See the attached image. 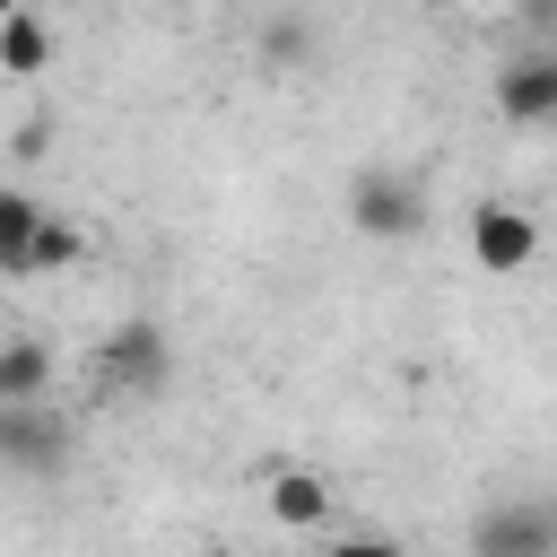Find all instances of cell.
Wrapping results in <instances>:
<instances>
[{
	"instance_id": "6da1fadb",
	"label": "cell",
	"mask_w": 557,
	"mask_h": 557,
	"mask_svg": "<svg viewBox=\"0 0 557 557\" xmlns=\"http://www.w3.org/2000/svg\"><path fill=\"white\" fill-rule=\"evenodd\" d=\"M348 226L374 244H409L426 226V183L409 165H357L348 174Z\"/></svg>"
},
{
	"instance_id": "7a4b0ae2",
	"label": "cell",
	"mask_w": 557,
	"mask_h": 557,
	"mask_svg": "<svg viewBox=\"0 0 557 557\" xmlns=\"http://www.w3.org/2000/svg\"><path fill=\"white\" fill-rule=\"evenodd\" d=\"M70 453H78V435H70V418H61L52 400H0V470H17V479H61Z\"/></svg>"
},
{
	"instance_id": "3957f363",
	"label": "cell",
	"mask_w": 557,
	"mask_h": 557,
	"mask_svg": "<svg viewBox=\"0 0 557 557\" xmlns=\"http://www.w3.org/2000/svg\"><path fill=\"white\" fill-rule=\"evenodd\" d=\"M487 96H496V122L548 131V122H557V44H522L513 61H496Z\"/></svg>"
},
{
	"instance_id": "277c9868",
	"label": "cell",
	"mask_w": 557,
	"mask_h": 557,
	"mask_svg": "<svg viewBox=\"0 0 557 557\" xmlns=\"http://www.w3.org/2000/svg\"><path fill=\"white\" fill-rule=\"evenodd\" d=\"M96 374H104L113 392H157V383L174 374V339H165V322H148V313L113 322V331L96 339Z\"/></svg>"
},
{
	"instance_id": "5b68a950",
	"label": "cell",
	"mask_w": 557,
	"mask_h": 557,
	"mask_svg": "<svg viewBox=\"0 0 557 557\" xmlns=\"http://www.w3.org/2000/svg\"><path fill=\"white\" fill-rule=\"evenodd\" d=\"M470 261H479L487 278L531 270V261H540V226H531V209H513V200H479V209H470Z\"/></svg>"
},
{
	"instance_id": "8992f818",
	"label": "cell",
	"mask_w": 557,
	"mask_h": 557,
	"mask_svg": "<svg viewBox=\"0 0 557 557\" xmlns=\"http://www.w3.org/2000/svg\"><path fill=\"white\" fill-rule=\"evenodd\" d=\"M470 540H479L487 557H548V548H557V505H540V496L487 505V513L470 522Z\"/></svg>"
},
{
	"instance_id": "52a82bcc",
	"label": "cell",
	"mask_w": 557,
	"mask_h": 557,
	"mask_svg": "<svg viewBox=\"0 0 557 557\" xmlns=\"http://www.w3.org/2000/svg\"><path fill=\"white\" fill-rule=\"evenodd\" d=\"M261 496H270V522H287V531H322V522H331V479H322V470L278 461V470L261 479Z\"/></svg>"
},
{
	"instance_id": "ba28073f",
	"label": "cell",
	"mask_w": 557,
	"mask_h": 557,
	"mask_svg": "<svg viewBox=\"0 0 557 557\" xmlns=\"http://www.w3.org/2000/svg\"><path fill=\"white\" fill-rule=\"evenodd\" d=\"M35 226H44V200L0 183V278H35Z\"/></svg>"
},
{
	"instance_id": "9c48e42d",
	"label": "cell",
	"mask_w": 557,
	"mask_h": 557,
	"mask_svg": "<svg viewBox=\"0 0 557 557\" xmlns=\"http://www.w3.org/2000/svg\"><path fill=\"white\" fill-rule=\"evenodd\" d=\"M52 392V348L44 339H0V400H44Z\"/></svg>"
},
{
	"instance_id": "30bf717a",
	"label": "cell",
	"mask_w": 557,
	"mask_h": 557,
	"mask_svg": "<svg viewBox=\"0 0 557 557\" xmlns=\"http://www.w3.org/2000/svg\"><path fill=\"white\" fill-rule=\"evenodd\" d=\"M44 61H52V26H44L35 9H9V17H0V70H9V78H35Z\"/></svg>"
},
{
	"instance_id": "8fae6325",
	"label": "cell",
	"mask_w": 557,
	"mask_h": 557,
	"mask_svg": "<svg viewBox=\"0 0 557 557\" xmlns=\"http://www.w3.org/2000/svg\"><path fill=\"white\" fill-rule=\"evenodd\" d=\"M78 252H87V235H78L61 209H44V226H35V278H44V270H70Z\"/></svg>"
},
{
	"instance_id": "7c38bea8",
	"label": "cell",
	"mask_w": 557,
	"mask_h": 557,
	"mask_svg": "<svg viewBox=\"0 0 557 557\" xmlns=\"http://www.w3.org/2000/svg\"><path fill=\"white\" fill-rule=\"evenodd\" d=\"M261 52H270V61H287V70H296V61H305V26H270V35H261Z\"/></svg>"
},
{
	"instance_id": "4fadbf2b",
	"label": "cell",
	"mask_w": 557,
	"mask_h": 557,
	"mask_svg": "<svg viewBox=\"0 0 557 557\" xmlns=\"http://www.w3.org/2000/svg\"><path fill=\"white\" fill-rule=\"evenodd\" d=\"M522 26H531L540 44H557V0H522Z\"/></svg>"
},
{
	"instance_id": "5bb4252c",
	"label": "cell",
	"mask_w": 557,
	"mask_h": 557,
	"mask_svg": "<svg viewBox=\"0 0 557 557\" xmlns=\"http://www.w3.org/2000/svg\"><path fill=\"white\" fill-rule=\"evenodd\" d=\"M9 9H26V0H0V17H9Z\"/></svg>"
}]
</instances>
